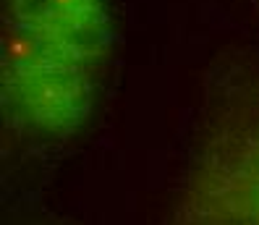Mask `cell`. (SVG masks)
I'll return each instance as SVG.
<instances>
[{
    "label": "cell",
    "instance_id": "obj_2",
    "mask_svg": "<svg viewBox=\"0 0 259 225\" xmlns=\"http://www.w3.org/2000/svg\"><path fill=\"white\" fill-rule=\"evenodd\" d=\"M170 225H259V110L207 147Z\"/></svg>",
    "mask_w": 259,
    "mask_h": 225
},
{
    "label": "cell",
    "instance_id": "obj_3",
    "mask_svg": "<svg viewBox=\"0 0 259 225\" xmlns=\"http://www.w3.org/2000/svg\"><path fill=\"white\" fill-rule=\"evenodd\" d=\"M3 29L102 71L113 48L105 0H3Z\"/></svg>",
    "mask_w": 259,
    "mask_h": 225
},
{
    "label": "cell",
    "instance_id": "obj_1",
    "mask_svg": "<svg viewBox=\"0 0 259 225\" xmlns=\"http://www.w3.org/2000/svg\"><path fill=\"white\" fill-rule=\"evenodd\" d=\"M0 95L13 123L39 137H73L95 110L100 71L3 29Z\"/></svg>",
    "mask_w": 259,
    "mask_h": 225
}]
</instances>
